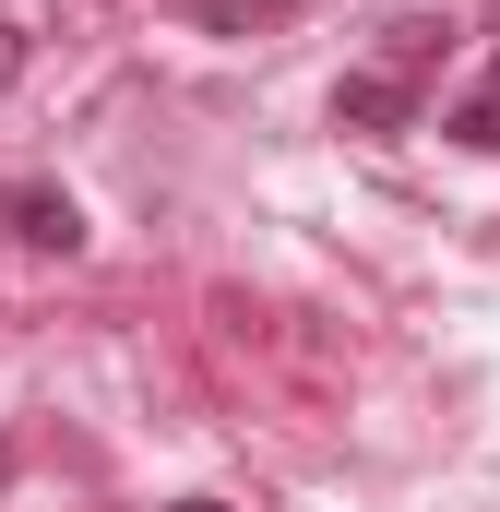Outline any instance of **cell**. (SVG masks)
<instances>
[{"label":"cell","mask_w":500,"mask_h":512,"mask_svg":"<svg viewBox=\"0 0 500 512\" xmlns=\"http://www.w3.org/2000/svg\"><path fill=\"white\" fill-rule=\"evenodd\" d=\"M417 120H429V84H405V72H381V60L334 84V131H370V143H381V131H417Z\"/></svg>","instance_id":"cell-1"},{"label":"cell","mask_w":500,"mask_h":512,"mask_svg":"<svg viewBox=\"0 0 500 512\" xmlns=\"http://www.w3.org/2000/svg\"><path fill=\"white\" fill-rule=\"evenodd\" d=\"M0 227H12L36 262H72V251H84V203L48 191V179H12V191H0Z\"/></svg>","instance_id":"cell-2"},{"label":"cell","mask_w":500,"mask_h":512,"mask_svg":"<svg viewBox=\"0 0 500 512\" xmlns=\"http://www.w3.org/2000/svg\"><path fill=\"white\" fill-rule=\"evenodd\" d=\"M441 131H453L465 155H500V60L465 84V96H453V108H441Z\"/></svg>","instance_id":"cell-3"},{"label":"cell","mask_w":500,"mask_h":512,"mask_svg":"<svg viewBox=\"0 0 500 512\" xmlns=\"http://www.w3.org/2000/svg\"><path fill=\"white\" fill-rule=\"evenodd\" d=\"M441 48H453V24H429V12H417V24H393V48H381V72H405V84H429V60H441Z\"/></svg>","instance_id":"cell-4"},{"label":"cell","mask_w":500,"mask_h":512,"mask_svg":"<svg viewBox=\"0 0 500 512\" xmlns=\"http://www.w3.org/2000/svg\"><path fill=\"white\" fill-rule=\"evenodd\" d=\"M191 24L203 36H262V24H286V0H191Z\"/></svg>","instance_id":"cell-5"},{"label":"cell","mask_w":500,"mask_h":512,"mask_svg":"<svg viewBox=\"0 0 500 512\" xmlns=\"http://www.w3.org/2000/svg\"><path fill=\"white\" fill-rule=\"evenodd\" d=\"M24 84V24H0V96Z\"/></svg>","instance_id":"cell-6"},{"label":"cell","mask_w":500,"mask_h":512,"mask_svg":"<svg viewBox=\"0 0 500 512\" xmlns=\"http://www.w3.org/2000/svg\"><path fill=\"white\" fill-rule=\"evenodd\" d=\"M179 512H239V501H179Z\"/></svg>","instance_id":"cell-7"},{"label":"cell","mask_w":500,"mask_h":512,"mask_svg":"<svg viewBox=\"0 0 500 512\" xmlns=\"http://www.w3.org/2000/svg\"><path fill=\"white\" fill-rule=\"evenodd\" d=\"M0 489H12V441H0Z\"/></svg>","instance_id":"cell-8"}]
</instances>
